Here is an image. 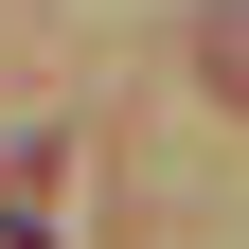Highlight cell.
Here are the masks:
<instances>
[{
    "label": "cell",
    "mask_w": 249,
    "mask_h": 249,
    "mask_svg": "<svg viewBox=\"0 0 249 249\" xmlns=\"http://www.w3.org/2000/svg\"><path fill=\"white\" fill-rule=\"evenodd\" d=\"M196 53H213V89H231V107H249V0H231V18H213Z\"/></svg>",
    "instance_id": "1"
}]
</instances>
